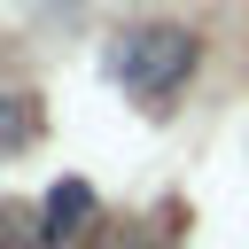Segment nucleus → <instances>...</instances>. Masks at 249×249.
<instances>
[{"label":"nucleus","mask_w":249,"mask_h":249,"mask_svg":"<svg viewBox=\"0 0 249 249\" xmlns=\"http://www.w3.org/2000/svg\"><path fill=\"white\" fill-rule=\"evenodd\" d=\"M23 140H31V101L0 93V148H23Z\"/></svg>","instance_id":"7ed1b4c3"},{"label":"nucleus","mask_w":249,"mask_h":249,"mask_svg":"<svg viewBox=\"0 0 249 249\" xmlns=\"http://www.w3.org/2000/svg\"><path fill=\"white\" fill-rule=\"evenodd\" d=\"M187 70H195V39L179 23H140V31L117 39V78L140 101H163L171 86H187Z\"/></svg>","instance_id":"f257e3e1"},{"label":"nucleus","mask_w":249,"mask_h":249,"mask_svg":"<svg viewBox=\"0 0 249 249\" xmlns=\"http://www.w3.org/2000/svg\"><path fill=\"white\" fill-rule=\"evenodd\" d=\"M0 249H31V233H23V226H16L8 210H0Z\"/></svg>","instance_id":"20e7f679"},{"label":"nucleus","mask_w":249,"mask_h":249,"mask_svg":"<svg viewBox=\"0 0 249 249\" xmlns=\"http://www.w3.org/2000/svg\"><path fill=\"white\" fill-rule=\"evenodd\" d=\"M93 218V195H86V179H62L54 195H47V218H39V249H62L78 226Z\"/></svg>","instance_id":"f03ea898"}]
</instances>
